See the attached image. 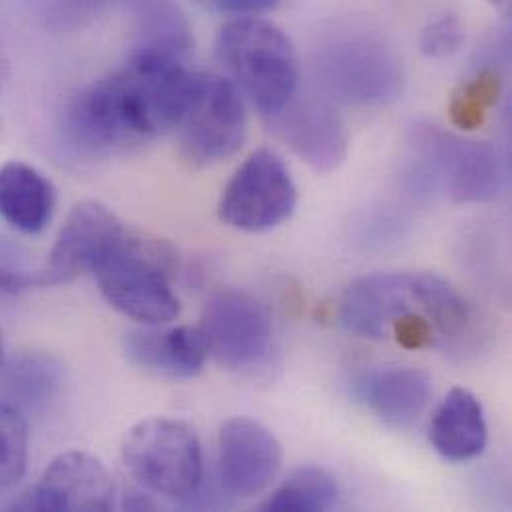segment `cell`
Segmentation results:
<instances>
[{
	"mask_svg": "<svg viewBox=\"0 0 512 512\" xmlns=\"http://www.w3.org/2000/svg\"><path fill=\"white\" fill-rule=\"evenodd\" d=\"M194 72L184 60L132 50L110 74L76 92L62 110L66 146L84 158H104L176 130Z\"/></svg>",
	"mask_w": 512,
	"mask_h": 512,
	"instance_id": "1",
	"label": "cell"
},
{
	"mask_svg": "<svg viewBox=\"0 0 512 512\" xmlns=\"http://www.w3.org/2000/svg\"><path fill=\"white\" fill-rule=\"evenodd\" d=\"M409 313L425 315L441 337L459 339L471 331L473 311L443 277L425 271H381L355 279L343 293L339 317L359 337L383 339Z\"/></svg>",
	"mask_w": 512,
	"mask_h": 512,
	"instance_id": "2",
	"label": "cell"
},
{
	"mask_svg": "<svg viewBox=\"0 0 512 512\" xmlns=\"http://www.w3.org/2000/svg\"><path fill=\"white\" fill-rule=\"evenodd\" d=\"M180 259L162 240L124 234L92 271L106 301L142 325H166L180 315L172 289Z\"/></svg>",
	"mask_w": 512,
	"mask_h": 512,
	"instance_id": "3",
	"label": "cell"
},
{
	"mask_svg": "<svg viewBox=\"0 0 512 512\" xmlns=\"http://www.w3.org/2000/svg\"><path fill=\"white\" fill-rule=\"evenodd\" d=\"M216 52L261 114H277L297 94V52L275 24L257 16L234 18L220 28Z\"/></svg>",
	"mask_w": 512,
	"mask_h": 512,
	"instance_id": "4",
	"label": "cell"
},
{
	"mask_svg": "<svg viewBox=\"0 0 512 512\" xmlns=\"http://www.w3.org/2000/svg\"><path fill=\"white\" fill-rule=\"evenodd\" d=\"M413 178L419 188L455 204H483L499 196L505 170L499 152L487 142L463 140L437 126L413 130Z\"/></svg>",
	"mask_w": 512,
	"mask_h": 512,
	"instance_id": "5",
	"label": "cell"
},
{
	"mask_svg": "<svg viewBox=\"0 0 512 512\" xmlns=\"http://www.w3.org/2000/svg\"><path fill=\"white\" fill-rule=\"evenodd\" d=\"M122 463L148 491L190 501L202 487L204 455L196 431L176 419L150 417L122 441Z\"/></svg>",
	"mask_w": 512,
	"mask_h": 512,
	"instance_id": "6",
	"label": "cell"
},
{
	"mask_svg": "<svg viewBox=\"0 0 512 512\" xmlns=\"http://www.w3.org/2000/svg\"><path fill=\"white\" fill-rule=\"evenodd\" d=\"M323 90L347 106H385L401 98L405 68L389 44L371 32L327 40L315 58Z\"/></svg>",
	"mask_w": 512,
	"mask_h": 512,
	"instance_id": "7",
	"label": "cell"
},
{
	"mask_svg": "<svg viewBox=\"0 0 512 512\" xmlns=\"http://www.w3.org/2000/svg\"><path fill=\"white\" fill-rule=\"evenodd\" d=\"M176 130L180 152L192 168H210L232 158L248 132L238 86L218 74L194 72L192 90Z\"/></svg>",
	"mask_w": 512,
	"mask_h": 512,
	"instance_id": "8",
	"label": "cell"
},
{
	"mask_svg": "<svg viewBox=\"0 0 512 512\" xmlns=\"http://www.w3.org/2000/svg\"><path fill=\"white\" fill-rule=\"evenodd\" d=\"M297 206L295 182L269 150L254 152L232 176L220 198V220L246 234H263L287 222Z\"/></svg>",
	"mask_w": 512,
	"mask_h": 512,
	"instance_id": "9",
	"label": "cell"
},
{
	"mask_svg": "<svg viewBox=\"0 0 512 512\" xmlns=\"http://www.w3.org/2000/svg\"><path fill=\"white\" fill-rule=\"evenodd\" d=\"M212 357L220 367L238 371L259 363L271 341L269 313L254 295L224 289L212 295L198 325Z\"/></svg>",
	"mask_w": 512,
	"mask_h": 512,
	"instance_id": "10",
	"label": "cell"
},
{
	"mask_svg": "<svg viewBox=\"0 0 512 512\" xmlns=\"http://www.w3.org/2000/svg\"><path fill=\"white\" fill-rule=\"evenodd\" d=\"M126 228L114 212L98 202H82L70 210L32 285L68 283L96 265L122 240Z\"/></svg>",
	"mask_w": 512,
	"mask_h": 512,
	"instance_id": "11",
	"label": "cell"
},
{
	"mask_svg": "<svg viewBox=\"0 0 512 512\" xmlns=\"http://www.w3.org/2000/svg\"><path fill=\"white\" fill-rule=\"evenodd\" d=\"M114 481L90 453L66 451L50 461L40 479L18 499V511L104 512L114 507Z\"/></svg>",
	"mask_w": 512,
	"mask_h": 512,
	"instance_id": "12",
	"label": "cell"
},
{
	"mask_svg": "<svg viewBox=\"0 0 512 512\" xmlns=\"http://www.w3.org/2000/svg\"><path fill=\"white\" fill-rule=\"evenodd\" d=\"M269 118L283 144L317 174H331L345 162L347 128L325 98L295 94Z\"/></svg>",
	"mask_w": 512,
	"mask_h": 512,
	"instance_id": "13",
	"label": "cell"
},
{
	"mask_svg": "<svg viewBox=\"0 0 512 512\" xmlns=\"http://www.w3.org/2000/svg\"><path fill=\"white\" fill-rule=\"evenodd\" d=\"M281 445L275 435L248 417L230 419L218 437L220 479L236 497H256L281 469Z\"/></svg>",
	"mask_w": 512,
	"mask_h": 512,
	"instance_id": "14",
	"label": "cell"
},
{
	"mask_svg": "<svg viewBox=\"0 0 512 512\" xmlns=\"http://www.w3.org/2000/svg\"><path fill=\"white\" fill-rule=\"evenodd\" d=\"M124 353L138 369L170 379H192L204 371L208 347L198 327L146 325L124 337Z\"/></svg>",
	"mask_w": 512,
	"mask_h": 512,
	"instance_id": "15",
	"label": "cell"
},
{
	"mask_svg": "<svg viewBox=\"0 0 512 512\" xmlns=\"http://www.w3.org/2000/svg\"><path fill=\"white\" fill-rule=\"evenodd\" d=\"M355 395L389 427H409L427 409L433 381L419 367H387L355 383Z\"/></svg>",
	"mask_w": 512,
	"mask_h": 512,
	"instance_id": "16",
	"label": "cell"
},
{
	"mask_svg": "<svg viewBox=\"0 0 512 512\" xmlns=\"http://www.w3.org/2000/svg\"><path fill=\"white\" fill-rule=\"evenodd\" d=\"M487 419L481 401L465 387H455L441 401L429 439L435 451L451 463L479 457L487 447Z\"/></svg>",
	"mask_w": 512,
	"mask_h": 512,
	"instance_id": "17",
	"label": "cell"
},
{
	"mask_svg": "<svg viewBox=\"0 0 512 512\" xmlns=\"http://www.w3.org/2000/svg\"><path fill=\"white\" fill-rule=\"evenodd\" d=\"M56 190L34 166L6 162L0 166V218L14 230L34 236L52 220Z\"/></svg>",
	"mask_w": 512,
	"mask_h": 512,
	"instance_id": "18",
	"label": "cell"
},
{
	"mask_svg": "<svg viewBox=\"0 0 512 512\" xmlns=\"http://www.w3.org/2000/svg\"><path fill=\"white\" fill-rule=\"evenodd\" d=\"M62 369L46 353L26 351L0 365V399L24 419L42 415L58 397Z\"/></svg>",
	"mask_w": 512,
	"mask_h": 512,
	"instance_id": "19",
	"label": "cell"
},
{
	"mask_svg": "<svg viewBox=\"0 0 512 512\" xmlns=\"http://www.w3.org/2000/svg\"><path fill=\"white\" fill-rule=\"evenodd\" d=\"M136 52H152L186 60L194 46L192 26L172 0H130Z\"/></svg>",
	"mask_w": 512,
	"mask_h": 512,
	"instance_id": "20",
	"label": "cell"
},
{
	"mask_svg": "<svg viewBox=\"0 0 512 512\" xmlns=\"http://www.w3.org/2000/svg\"><path fill=\"white\" fill-rule=\"evenodd\" d=\"M339 499L337 481L319 467L293 471L261 505L269 512H323L333 509Z\"/></svg>",
	"mask_w": 512,
	"mask_h": 512,
	"instance_id": "21",
	"label": "cell"
},
{
	"mask_svg": "<svg viewBox=\"0 0 512 512\" xmlns=\"http://www.w3.org/2000/svg\"><path fill=\"white\" fill-rule=\"evenodd\" d=\"M503 90V76L499 68L485 66L471 80H467L451 100V118L461 130L479 128L489 112L495 108Z\"/></svg>",
	"mask_w": 512,
	"mask_h": 512,
	"instance_id": "22",
	"label": "cell"
},
{
	"mask_svg": "<svg viewBox=\"0 0 512 512\" xmlns=\"http://www.w3.org/2000/svg\"><path fill=\"white\" fill-rule=\"evenodd\" d=\"M28 425L26 419L0 399V491L12 487L26 473Z\"/></svg>",
	"mask_w": 512,
	"mask_h": 512,
	"instance_id": "23",
	"label": "cell"
},
{
	"mask_svg": "<svg viewBox=\"0 0 512 512\" xmlns=\"http://www.w3.org/2000/svg\"><path fill=\"white\" fill-rule=\"evenodd\" d=\"M110 0H36L38 14L54 32H76L90 26Z\"/></svg>",
	"mask_w": 512,
	"mask_h": 512,
	"instance_id": "24",
	"label": "cell"
},
{
	"mask_svg": "<svg viewBox=\"0 0 512 512\" xmlns=\"http://www.w3.org/2000/svg\"><path fill=\"white\" fill-rule=\"evenodd\" d=\"M465 44V26L457 14H441L421 34V52L429 58H447Z\"/></svg>",
	"mask_w": 512,
	"mask_h": 512,
	"instance_id": "25",
	"label": "cell"
},
{
	"mask_svg": "<svg viewBox=\"0 0 512 512\" xmlns=\"http://www.w3.org/2000/svg\"><path fill=\"white\" fill-rule=\"evenodd\" d=\"M389 333H393L395 339L407 349H423V347H429L435 341L437 331L425 315L409 313V315L399 317L391 325Z\"/></svg>",
	"mask_w": 512,
	"mask_h": 512,
	"instance_id": "26",
	"label": "cell"
},
{
	"mask_svg": "<svg viewBox=\"0 0 512 512\" xmlns=\"http://www.w3.org/2000/svg\"><path fill=\"white\" fill-rule=\"evenodd\" d=\"M281 0H204V4L218 14L248 18L257 16L267 10H273Z\"/></svg>",
	"mask_w": 512,
	"mask_h": 512,
	"instance_id": "27",
	"label": "cell"
},
{
	"mask_svg": "<svg viewBox=\"0 0 512 512\" xmlns=\"http://www.w3.org/2000/svg\"><path fill=\"white\" fill-rule=\"evenodd\" d=\"M6 80H8V60H6V54H4L2 44H0V90L4 88Z\"/></svg>",
	"mask_w": 512,
	"mask_h": 512,
	"instance_id": "28",
	"label": "cell"
},
{
	"mask_svg": "<svg viewBox=\"0 0 512 512\" xmlns=\"http://www.w3.org/2000/svg\"><path fill=\"white\" fill-rule=\"evenodd\" d=\"M493 6H497L503 14H509L511 10V0H489Z\"/></svg>",
	"mask_w": 512,
	"mask_h": 512,
	"instance_id": "29",
	"label": "cell"
},
{
	"mask_svg": "<svg viewBox=\"0 0 512 512\" xmlns=\"http://www.w3.org/2000/svg\"><path fill=\"white\" fill-rule=\"evenodd\" d=\"M4 361V337H2V331H0V365Z\"/></svg>",
	"mask_w": 512,
	"mask_h": 512,
	"instance_id": "30",
	"label": "cell"
},
{
	"mask_svg": "<svg viewBox=\"0 0 512 512\" xmlns=\"http://www.w3.org/2000/svg\"><path fill=\"white\" fill-rule=\"evenodd\" d=\"M0 130H2V120H0Z\"/></svg>",
	"mask_w": 512,
	"mask_h": 512,
	"instance_id": "31",
	"label": "cell"
}]
</instances>
